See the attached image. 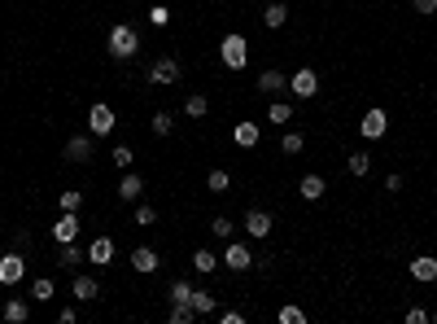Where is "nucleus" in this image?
Listing matches in <instances>:
<instances>
[{
    "instance_id": "c03bdc74",
    "label": "nucleus",
    "mask_w": 437,
    "mask_h": 324,
    "mask_svg": "<svg viewBox=\"0 0 437 324\" xmlns=\"http://www.w3.org/2000/svg\"><path fill=\"white\" fill-rule=\"evenodd\" d=\"M433 324H437V307H433Z\"/></svg>"
},
{
    "instance_id": "9b49d317",
    "label": "nucleus",
    "mask_w": 437,
    "mask_h": 324,
    "mask_svg": "<svg viewBox=\"0 0 437 324\" xmlns=\"http://www.w3.org/2000/svg\"><path fill=\"white\" fill-rule=\"evenodd\" d=\"M289 88V74L285 70H276V66H267L263 74H259V92L263 96H280V92H285Z\"/></svg>"
},
{
    "instance_id": "5701e85b",
    "label": "nucleus",
    "mask_w": 437,
    "mask_h": 324,
    "mask_svg": "<svg viewBox=\"0 0 437 324\" xmlns=\"http://www.w3.org/2000/svg\"><path fill=\"white\" fill-rule=\"evenodd\" d=\"M289 118H297L289 101H271L267 106V123H276V128H289Z\"/></svg>"
},
{
    "instance_id": "7ed1b4c3",
    "label": "nucleus",
    "mask_w": 437,
    "mask_h": 324,
    "mask_svg": "<svg viewBox=\"0 0 437 324\" xmlns=\"http://www.w3.org/2000/svg\"><path fill=\"white\" fill-rule=\"evenodd\" d=\"M219 263H223L227 272H249V267H254V250H249L245 241H232V237H227V250H223Z\"/></svg>"
},
{
    "instance_id": "9d476101",
    "label": "nucleus",
    "mask_w": 437,
    "mask_h": 324,
    "mask_svg": "<svg viewBox=\"0 0 437 324\" xmlns=\"http://www.w3.org/2000/svg\"><path fill=\"white\" fill-rule=\"evenodd\" d=\"M53 241H57V245L79 241V211H62V219L53 223Z\"/></svg>"
},
{
    "instance_id": "f3484780",
    "label": "nucleus",
    "mask_w": 437,
    "mask_h": 324,
    "mask_svg": "<svg viewBox=\"0 0 437 324\" xmlns=\"http://www.w3.org/2000/svg\"><path fill=\"white\" fill-rule=\"evenodd\" d=\"M232 140H237L241 149H254V145L263 140V128H259V123H249V118H245V123H237V128H232Z\"/></svg>"
},
{
    "instance_id": "4468645a",
    "label": "nucleus",
    "mask_w": 437,
    "mask_h": 324,
    "mask_svg": "<svg viewBox=\"0 0 437 324\" xmlns=\"http://www.w3.org/2000/svg\"><path fill=\"white\" fill-rule=\"evenodd\" d=\"M70 294L79 298V303H92V298H101V285H96V276H84V272H74Z\"/></svg>"
},
{
    "instance_id": "39448f33",
    "label": "nucleus",
    "mask_w": 437,
    "mask_h": 324,
    "mask_svg": "<svg viewBox=\"0 0 437 324\" xmlns=\"http://www.w3.org/2000/svg\"><path fill=\"white\" fill-rule=\"evenodd\" d=\"M149 84H153V88H166V84H179V62H175L171 53H162L158 62L149 66Z\"/></svg>"
},
{
    "instance_id": "1a4fd4ad",
    "label": "nucleus",
    "mask_w": 437,
    "mask_h": 324,
    "mask_svg": "<svg viewBox=\"0 0 437 324\" xmlns=\"http://www.w3.org/2000/svg\"><path fill=\"white\" fill-rule=\"evenodd\" d=\"M114 123H118V118H114V110H110L106 101H96V106L88 110V132H92V136H110Z\"/></svg>"
},
{
    "instance_id": "20e7f679",
    "label": "nucleus",
    "mask_w": 437,
    "mask_h": 324,
    "mask_svg": "<svg viewBox=\"0 0 437 324\" xmlns=\"http://www.w3.org/2000/svg\"><path fill=\"white\" fill-rule=\"evenodd\" d=\"M27 281V259H22V250H9L5 259H0V285H22Z\"/></svg>"
},
{
    "instance_id": "ea45409f",
    "label": "nucleus",
    "mask_w": 437,
    "mask_h": 324,
    "mask_svg": "<svg viewBox=\"0 0 437 324\" xmlns=\"http://www.w3.org/2000/svg\"><path fill=\"white\" fill-rule=\"evenodd\" d=\"M429 320H433V315H429L424 307H411V311H407V324H429Z\"/></svg>"
},
{
    "instance_id": "72a5a7b5",
    "label": "nucleus",
    "mask_w": 437,
    "mask_h": 324,
    "mask_svg": "<svg viewBox=\"0 0 437 324\" xmlns=\"http://www.w3.org/2000/svg\"><path fill=\"white\" fill-rule=\"evenodd\" d=\"M193 289H197V285H188V281H171L166 298H171V303H188V298H193Z\"/></svg>"
},
{
    "instance_id": "c9c22d12",
    "label": "nucleus",
    "mask_w": 437,
    "mask_h": 324,
    "mask_svg": "<svg viewBox=\"0 0 437 324\" xmlns=\"http://www.w3.org/2000/svg\"><path fill=\"white\" fill-rule=\"evenodd\" d=\"M210 233H215L219 241H227V237H232V219H227V215H215V219H210Z\"/></svg>"
},
{
    "instance_id": "a211bd4d",
    "label": "nucleus",
    "mask_w": 437,
    "mask_h": 324,
    "mask_svg": "<svg viewBox=\"0 0 437 324\" xmlns=\"http://www.w3.org/2000/svg\"><path fill=\"white\" fill-rule=\"evenodd\" d=\"M411 276H416V281H424V285H433V281H437V259H433V255L411 259Z\"/></svg>"
},
{
    "instance_id": "f8f14e48",
    "label": "nucleus",
    "mask_w": 437,
    "mask_h": 324,
    "mask_svg": "<svg viewBox=\"0 0 437 324\" xmlns=\"http://www.w3.org/2000/svg\"><path fill=\"white\" fill-rule=\"evenodd\" d=\"M132 267L140 272V276H153V272L162 267V259H158V250H149V245H136V250H132Z\"/></svg>"
},
{
    "instance_id": "58836bf2",
    "label": "nucleus",
    "mask_w": 437,
    "mask_h": 324,
    "mask_svg": "<svg viewBox=\"0 0 437 324\" xmlns=\"http://www.w3.org/2000/svg\"><path fill=\"white\" fill-rule=\"evenodd\" d=\"M158 223V211L153 206H136V228H153Z\"/></svg>"
},
{
    "instance_id": "412c9836",
    "label": "nucleus",
    "mask_w": 437,
    "mask_h": 324,
    "mask_svg": "<svg viewBox=\"0 0 437 324\" xmlns=\"http://www.w3.org/2000/svg\"><path fill=\"white\" fill-rule=\"evenodd\" d=\"M188 303H193V311H197V315H215V311H219V298H215L210 289H193Z\"/></svg>"
},
{
    "instance_id": "f257e3e1",
    "label": "nucleus",
    "mask_w": 437,
    "mask_h": 324,
    "mask_svg": "<svg viewBox=\"0 0 437 324\" xmlns=\"http://www.w3.org/2000/svg\"><path fill=\"white\" fill-rule=\"evenodd\" d=\"M106 44H110V57H114V62H132V57L140 53V31L132 27V22H114Z\"/></svg>"
},
{
    "instance_id": "cd10ccee",
    "label": "nucleus",
    "mask_w": 437,
    "mask_h": 324,
    "mask_svg": "<svg viewBox=\"0 0 437 324\" xmlns=\"http://www.w3.org/2000/svg\"><path fill=\"white\" fill-rule=\"evenodd\" d=\"M193 267L201 272V276H210V272L219 267V255H215V250H197V255H193Z\"/></svg>"
},
{
    "instance_id": "7c9ffc66",
    "label": "nucleus",
    "mask_w": 437,
    "mask_h": 324,
    "mask_svg": "<svg viewBox=\"0 0 437 324\" xmlns=\"http://www.w3.org/2000/svg\"><path fill=\"white\" fill-rule=\"evenodd\" d=\"M302 149H306L302 132H285V136H280V154H302Z\"/></svg>"
},
{
    "instance_id": "2f4dec72",
    "label": "nucleus",
    "mask_w": 437,
    "mask_h": 324,
    "mask_svg": "<svg viewBox=\"0 0 437 324\" xmlns=\"http://www.w3.org/2000/svg\"><path fill=\"white\" fill-rule=\"evenodd\" d=\"M346 167H350V176L363 180L368 171H372V154H350V162H346Z\"/></svg>"
},
{
    "instance_id": "393cba45",
    "label": "nucleus",
    "mask_w": 437,
    "mask_h": 324,
    "mask_svg": "<svg viewBox=\"0 0 437 324\" xmlns=\"http://www.w3.org/2000/svg\"><path fill=\"white\" fill-rule=\"evenodd\" d=\"M27 315H31L27 298H9V303H5V320H9V324H27Z\"/></svg>"
},
{
    "instance_id": "6e6552de",
    "label": "nucleus",
    "mask_w": 437,
    "mask_h": 324,
    "mask_svg": "<svg viewBox=\"0 0 437 324\" xmlns=\"http://www.w3.org/2000/svg\"><path fill=\"white\" fill-rule=\"evenodd\" d=\"M271 228H276V219H271V211H259V206H249V211H245V233H249L254 241H263V237H271Z\"/></svg>"
},
{
    "instance_id": "6ab92c4d",
    "label": "nucleus",
    "mask_w": 437,
    "mask_h": 324,
    "mask_svg": "<svg viewBox=\"0 0 437 324\" xmlns=\"http://www.w3.org/2000/svg\"><path fill=\"white\" fill-rule=\"evenodd\" d=\"M297 193L306 197V202H319V197L328 193V184H324V176H315V171H311V176H302V184H297Z\"/></svg>"
},
{
    "instance_id": "2eb2a0df",
    "label": "nucleus",
    "mask_w": 437,
    "mask_h": 324,
    "mask_svg": "<svg viewBox=\"0 0 437 324\" xmlns=\"http://www.w3.org/2000/svg\"><path fill=\"white\" fill-rule=\"evenodd\" d=\"M140 193H144V180L136 176L132 167H127V171H123V180H118V197H123V202H140Z\"/></svg>"
},
{
    "instance_id": "f704fd0d",
    "label": "nucleus",
    "mask_w": 437,
    "mask_h": 324,
    "mask_svg": "<svg viewBox=\"0 0 437 324\" xmlns=\"http://www.w3.org/2000/svg\"><path fill=\"white\" fill-rule=\"evenodd\" d=\"M132 162H136V149H132V145H114V167H123V171H127Z\"/></svg>"
},
{
    "instance_id": "4c0bfd02",
    "label": "nucleus",
    "mask_w": 437,
    "mask_h": 324,
    "mask_svg": "<svg viewBox=\"0 0 437 324\" xmlns=\"http://www.w3.org/2000/svg\"><path fill=\"white\" fill-rule=\"evenodd\" d=\"M166 22H171L166 5H149V27H166Z\"/></svg>"
},
{
    "instance_id": "79ce46f5",
    "label": "nucleus",
    "mask_w": 437,
    "mask_h": 324,
    "mask_svg": "<svg viewBox=\"0 0 437 324\" xmlns=\"http://www.w3.org/2000/svg\"><path fill=\"white\" fill-rule=\"evenodd\" d=\"M385 189H390V193H402V176H398V171H390V176H385Z\"/></svg>"
},
{
    "instance_id": "dca6fc26",
    "label": "nucleus",
    "mask_w": 437,
    "mask_h": 324,
    "mask_svg": "<svg viewBox=\"0 0 437 324\" xmlns=\"http://www.w3.org/2000/svg\"><path fill=\"white\" fill-rule=\"evenodd\" d=\"M66 162H92V136H70L66 140Z\"/></svg>"
},
{
    "instance_id": "423d86ee",
    "label": "nucleus",
    "mask_w": 437,
    "mask_h": 324,
    "mask_svg": "<svg viewBox=\"0 0 437 324\" xmlns=\"http://www.w3.org/2000/svg\"><path fill=\"white\" fill-rule=\"evenodd\" d=\"M385 132H390V114H385L380 106H376V110H368L363 118H358V136H363V140H380Z\"/></svg>"
},
{
    "instance_id": "473e14b6",
    "label": "nucleus",
    "mask_w": 437,
    "mask_h": 324,
    "mask_svg": "<svg viewBox=\"0 0 437 324\" xmlns=\"http://www.w3.org/2000/svg\"><path fill=\"white\" fill-rule=\"evenodd\" d=\"M276 320H280V324H306V311H302V307H293V303H285V307L276 311Z\"/></svg>"
},
{
    "instance_id": "e433bc0d",
    "label": "nucleus",
    "mask_w": 437,
    "mask_h": 324,
    "mask_svg": "<svg viewBox=\"0 0 437 324\" xmlns=\"http://www.w3.org/2000/svg\"><path fill=\"white\" fill-rule=\"evenodd\" d=\"M57 202H62V211H79V206H84V193H79V189H66Z\"/></svg>"
},
{
    "instance_id": "aec40b11",
    "label": "nucleus",
    "mask_w": 437,
    "mask_h": 324,
    "mask_svg": "<svg viewBox=\"0 0 437 324\" xmlns=\"http://www.w3.org/2000/svg\"><path fill=\"white\" fill-rule=\"evenodd\" d=\"M263 22H267L271 31H280V27L289 22V5H285V0H271V5L263 9Z\"/></svg>"
},
{
    "instance_id": "b1692460",
    "label": "nucleus",
    "mask_w": 437,
    "mask_h": 324,
    "mask_svg": "<svg viewBox=\"0 0 437 324\" xmlns=\"http://www.w3.org/2000/svg\"><path fill=\"white\" fill-rule=\"evenodd\" d=\"M53 294H57L53 276H35L31 281V298H35V303H53Z\"/></svg>"
},
{
    "instance_id": "f03ea898",
    "label": "nucleus",
    "mask_w": 437,
    "mask_h": 324,
    "mask_svg": "<svg viewBox=\"0 0 437 324\" xmlns=\"http://www.w3.org/2000/svg\"><path fill=\"white\" fill-rule=\"evenodd\" d=\"M219 62L227 66V70H245V62H249V44H245V35H223L219 40Z\"/></svg>"
},
{
    "instance_id": "0eeeda50",
    "label": "nucleus",
    "mask_w": 437,
    "mask_h": 324,
    "mask_svg": "<svg viewBox=\"0 0 437 324\" xmlns=\"http://www.w3.org/2000/svg\"><path fill=\"white\" fill-rule=\"evenodd\" d=\"M289 92H293V96H302V101H311V96L319 92V74H315L311 66L293 70V79H289Z\"/></svg>"
},
{
    "instance_id": "c756f323",
    "label": "nucleus",
    "mask_w": 437,
    "mask_h": 324,
    "mask_svg": "<svg viewBox=\"0 0 437 324\" xmlns=\"http://www.w3.org/2000/svg\"><path fill=\"white\" fill-rule=\"evenodd\" d=\"M171 324H193L197 320V311H193V303H171V315H166Z\"/></svg>"
},
{
    "instance_id": "a19ab883",
    "label": "nucleus",
    "mask_w": 437,
    "mask_h": 324,
    "mask_svg": "<svg viewBox=\"0 0 437 324\" xmlns=\"http://www.w3.org/2000/svg\"><path fill=\"white\" fill-rule=\"evenodd\" d=\"M219 324H245V311H237V307L232 311H219Z\"/></svg>"
},
{
    "instance_id": "bb28decb",
    "label": "nucleus",
    "mask_w": 437,
    "mask_h": 324,
    "mask_svg": "<svg viewBox=\"0 0 437 324\" xmlns=\"http://www.w3.org/2000/svg\"><path fill=\"white\" fill-rule=\"evenodd\" d=\"M205 189H210V193H227V189H232V176H227L223 167H215L210 176H205Z\"/></svg>"
},
{
    "instance_id": "a878e982",
    "label": "nucleus",
    "mask_w": 437,
    "mask_h": 324,
    "mask_svg": "<svg viewBox=\"0 0 437 324\" xmlns=\"http://www.w3.org/2000/svg\"><path fill=\"white\" fill-rule=\"evenodd\" d=\"M149 128H153V136H171L175 132V114H166V110H158L149 118Z\"/></svg>"
},
{
    "instance_id": "4be33fe9",
    "label": "nucleus",
    "mask_w": 437,
    "mask_h": 324,
    "mask_svg": "<svg viewBox=\"0 0 437 324\" xmlns=\"http://www.w3.org/2000/svg\"><path fill=\"white\" fill-rule=\"evenodd\" d=\"M88 259V250H79V245H74V241H66L62 245V255H57V263L62 267H70V272H79V263Z\"/></svg>"
},
{
    "instance_id": "37998d69",
    "label": "nucleus",
    "mask_w": 437,
    "mask_h": 324,
    "mask_svg": "<svg viewBox=\"0 0 437 324\" xmlns=\"http://www.w3.org/2000/svg\"><path fill=\"white\" fill-rule=\"evenodd\" d=\"M416 13H437V0H416Z\"/></svg>"
},
{
    "instance_id": "ddd939ff",
    "label": "nucleus",
    "mask_w": 437,
    "mask_h": 324,
    "mask_svg": "<svg viewBox=\"0 0 437 324\" xmlns=\"http://www.w3.org/2000/svg\"><path fill=\"white\" fill-rule=\"evenodd\" d=\"M88 263L110 267V263H114V241H110V237H92V245H88Z\"/></svg>"
},
{
    "instance_id": "c85d7f7f",
    "label": "nucleus",
    "mask_w": 437,
    "mask_h": 324,
    "mask_svg": "<svg viewBox=\"0 0 437 324\" xmlns=\"http://www.w3.org/2000/svg\"><path fill=\"white\" fill-rule=\"evenodd\" d=\"M205 110H210V101H205L201 92H193V96H184V114L188 118H205Z\"/></svg>"
}]
</instances>
